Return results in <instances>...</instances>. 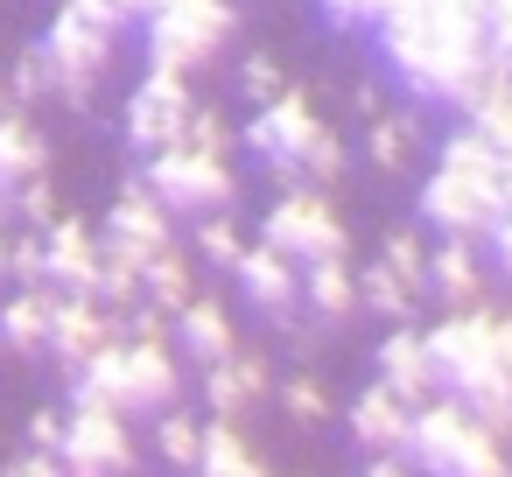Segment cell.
I'll use <instances>...</instances> for the list:
<instances>
[{"label": "cell", "instance_id": "25", "mask_svg": "<svg viewBox=\"0 0 512 477\" xmlns=\"http://www.w3.org/2000/svg\"><path fill=\"white\" fill-rule=\"evenodd\" d=\"M190 477H274V470L246 442V421H204V456H197Z\"/></svg>", "mask_w": 512, "mask_h": 477}, {"label": "cell", "instance_id": "29", "mask_svg": "<svg viewBox=\"0 0 512 477\" xmlns=\"http://www.w3.org/2000/svg\"><path fill=\"white\" fill-rule=\"evenodd\" d=\"M358 309H365V316H379V323H414V295H407L379 260H365V267H358Z\"/></svg>", "mask_w": 512, "mask_h": 477}, {"label": "cell", "instance_id": "17", "mask_svg": "<svg viewBox=\"0 0 512 477\" xmlns=\"http://www.w3.org/2000/svg\"><path fill=\"white\" fill-rule=\"evenodd\" d=\"M99 239H120V246H134L141 260H155L162 246H176V218L148 197L141 176H127L120 197H113V211H106V225H99Z\"/></svg>", "mask_w": 512, "mask_h": 477}, {"label": "cell", "instance_id": "47", "mask_svg": "<svg viewBox=\"0 0 512 477\" xmlns=\"http://www.w3.org/2000/svg\"><path fill=\"white\" fill-rule=\"evenodd\" d=\"M358 477H414V470H407L400 456H365V470H358Z\"/></svg>", "mask_w": 512, "mask_h": 477}, {"label": "cell", "instance_id": "43", "mask_svg": "<svg viewBox=\"0 0 512 477\" xmlns=\"http://www.w3.org/2000/svg\"><path fill=\"white\" fill-rule=\"evenodd\" d=\"M57 442H64V414H57V407H36V414H29V449L57 456Z\"/></svg>", "mask_w": 512, "mask_h": 477}, {"label": "cell", "instance_id": "6", "mask_svg": "<svg viewBox=\"0 0 512 477\" xmlns=\"http://www.w3.org/2000/svg\"><path fill=\"white\" fill-rule=\"evenodd\" d=\"M323 127H330V120L316 113V92L288 78V92H281L274 106H260V113L239 120V148H246L253 162H267V176L288 190V183H302L295 169H302V155H309V141H316Z\"/></svg>", "mask_w": 512, "mask_h": 477}, {"label": "cell", "instance_id": "8", "mask_svg": "<svg viewBox=\"0 0 512 477\" xmlns=\"http://www.w3.org/2000/svg\"><path fill=\"white\" fill-rule=\"evenodd\" d=\"M190 78H176V71H141V85L127 92V113H120V134H127V148L134 155H162V148H176L183 141V127H190Z\"/></svg>", "mask_w": 512, "mask_h": 477}, {"label": "cell", "instance_id": "37", "mask_svg": "<svg viewBox=\"0 0 512 477\" xmlns=\"http://www.w3.org/2000/svg\"><path fill=\"white\" fill-rule=\"evenodd\" d=\"M239 92H246V106L260 113V106H274V99L288 92V71H281L267 50H246V64H239Z\"/></svg>", "mask_w": 512, "mask_h": 477}, {"label": "cell", "instance_id": "18", "mask_svg": "<svg viewBox=\"0 0 512 477\" xmlns=\"http://www.w3.org/2000/svg\"><path fill=\"white\" fill-rule=\"evenodd\" d=\"M239 351V323H232V309L218 302V295H190L183 309H176V358H190L197 372L204 365H225Z\"/></svg>", "mask_w": 512, "mask_h": 477}, {"label": "cell", "instance_id": "1", "mask_svg": "<svg viewBox=\"0 0 512 477\" xmlns=\"http://www.w3.org/2000/svg\"><path fill=\"white\" fill-rule=\"evenodd\" d=\"M386 78L442 113H470L498 78H512L484 50V0H400V8L372 29Z\"/></svg>", "mask_w": 512, "mask_h": 477}, {"label": "cell", "instance_id": "40", "mask_svg": "<svg viewBox=\"0 0 512 477\" xmlns=\"http://www.w3.org/2000/svg\"><path fill=\"white\" fill-rule=\"evenodd\" d=\"M15 218H22V232H43V225L57 218V190H50V176H36V183L15 190Z\"/></svg>", "mask_w": 512, "mask_h": 477}, {"label": "cell", "instance_id": "50", "mask_svg": "<svg viewBox=\"0 0 512 477\" xmlns=\"http://www.w3.org/2000/svg\"><path fill=\"white\" fill-rule=\"evenodd\" d=\"M0 113H8V85H0Z\"/></svg>", "mask_w": 512, "mask_h": 477}, {"label": "cell", "instance_id": "48", "mask_svg": "<svg viewBox=\"0 0 512 477\" xmlns=\"http://www.w3.org/2000/svg\"><path fill=\"white\" fill-rule=\"evenodd\" d=\"M106 8H113L127 29H134V22H148V8H155V0H106Z\"/></svg>", "mask_w": 512, "mask_h": 477}, {"label": "cell", "instance_id": "22", "mask_svg": "<svg viewBox=\"0 0 512 477\" xmlns=\"http://www.w3.org/2000/svg\"><path fill=\"white\" fill-rule=\"evenodd\" d=\"M407 414H414V407H400V400L372 379V386H358V400L344 407V428H351V442H358L365 456H400V442H407Z\"/></svg>", "mask_w": 512, "mask_h": 477}, {"label": "cell", "instance_id": "45", "mask_svg": "<svg viewBox=\"0 0 512 477\" xmlns=\"http://www.w3.org/2000/svg\"><path fill=\"white\" fill-rule=\"evenodd\" d=\"M491 358H498V372L512 379V309H491Z\"/></svg>", "mask_w": 512, "mask_h": 477}, {"label": "cell", "instance_id": "24", "mask_svg": "<svg viewBox=\"0 0 512 477\" xmlns=\"http://www.w3.org/2000/svg\"><path fill=\"white\" fill-rule=\"evenodd\" d=\"M50 309H57V288H15L0 302V351H50Z\"/></svg>", "mask_w": 512, "mask_h": 477}, {"label": "cell", "instance_id": "27", "mask_svg": "<svg viewBox=\"0 0 512 477\" xmlns=\"http://www.w3.org/2000/svg\"><path fill=\"white\" fill-rule=\"evenodd\" d=\"M379 267L421 302V295H428V239H421V225H407V218L386 225V239H379Z\"/></svg>", "mask_w": 512, "mask_h": 477}, {"label": "cell", "instance_id": "12", "mask_svg": "<svg viewBox=\"0 0 512 477\" xmlns=\"http://www.w3.org/2000/svg\"><path fill=\"white\" fill-rule=\"evenodd\" d=\"M43 274H50L57 295H92L99 288V225L57 211L43 225Z\"/></svg>", "mask_w": 512, "mask_h": 477}, {"label": "cell", "instance_id": "42", "mask_svg": "<svg viewBox=\"0 0 512 477\" xmlns=\"http://www.w3.org/2000/svg\"><path fill=\"white\" fill-rule=\"evenodd\" d=\"M477 253H484V274L512 281V211H505V218H498V225L484 232V246H477Z\"/></svg>", "mask_w": 512, "mask_h": 477}, {"label": "cell", "instance_id": "35", "mask_svg": "<svg viewBox=\"0 0 512 477\" xmlns=\"http://www.w3.org/2000/svg\"><path fill=\"white\" fill-rule=\"evenodd\" d=\"M393 8H400V0H316V15H323V29H337V36L379 29V22H386Z\"/></svg>", "mask_w": 512, "mask_h": 477}, {"label": "cell", "instance_id": "7", "mask_svg": "<svg viewBox=\"0 0 512 477\" xmlns=\"http://www.w3.org/2000/svg\"><path fill=\"white\" fill-rule=\"evenodd\" d=\"M57 463H64V477H134L141 442H134L127 414H113V407H71Z\"/></svg>", "mask_w": 512, "mask_h": 477}, {"label": "cell", "instance_id": "26", "mask_svg": "<svg viewBox=\"0 0 512 477\" xmlns=\"http://www.w3.org/2000/svg\"><path fill=\"white\" fill-rule=\"evenodd\" d=\"M190 295H197V260H190L183 246H162V253L148 260V274H141V302H155L162 316H176Z\"/></svg>", "mask_w": 512, "mask_h": 477}, {"label": "cell", "instance_id": "14", "mask_svg": "<svg viewBox=\"0 0 512 477\" xmlns=\"http://www.w3.org/2000/svg\"><path fill=\"white\" fill-rule=\"evenodd\" d=\"M106 344H120V316L99 309L92 295H57V309H50V351H57V365L78 372V365H92Z\"/></svg>", "mask_w": 512, "mask_h": 477}, {"label": "cell", "instance_id": "36", "mask_svg": "<svg viewBox=\"0 0 512 477\" xmlns=\"http://www.w3.org/2000/svg\"><path fill=\"white\" fill-rule=\"evenodd\" d=\"M0 85H8V106H22V113H29V106H43V99H50V64H43V50L29 43V50L15 57V71L0 78Z\"/></svg>", "mask_w": 512, "mask_h": 477}, {"label": "cell", "instance_id": "34", "mask_svg": "<svg viewBox=\"0 0 512 477\" xmlns=\"http://www.w3.org/2000/svg\"><path fill=\"white\" fill-rule=\"evenodd\" d=\"M344 169H351V148H344V134H337V127H323V134L309 141V155H302V169H295V176H302L309 190H330Z\"/></svg>", "mask_w": 512, "mask_h": 477}, {"label": "cell", "instance_id": "19", "mask_svg": "<svg viewBox=\"0 0 512 477\" xmlns=\"http://www.w3.org/2000/svg\"><path fill=\"white\" fill-rule=\"evenodd\" d=\"M435 169L456 176V183H477V190H491V197L505 204V155H498L470 120H449V127H442V141H435Z\"/></svg>", "mask_w": 512, "mask_h": 477}, {"label": "cell", "instance_id": "46", "mask_svg": "<svg viewBox=\"0 0 512 477\" xmlns=\"http://www.w3.org/2000/svg\"><path fill=\"white\" fill-rule=\"evenodd\" d=\"M351 106H358V120H379V113H386V99H379V85H358V92H351Z\"/></svg>", "mask_w": 512, "mask_h": 477}, {"label": "cell", "instance_id": "32", "mask_svg": "<svg viewBox=\"0 0 512 477\" xmlns=\"http://www.w3.org/2000/svg\"><path fill=\"white\" fill-rule=\"evenodd\" d=\"M176 148H197V155H225L232 162V148H239V120L225 113V106H190V127H183V141Z\"/></svg>", "mask_w": 512, "mask_h": 477}, {"label": "cell", "instance_id": "49", "mask_svg": "<svg viewBox=\"0 0 512 477\" xmlns=\"http://www.w3.org/2000/svg\"><path fill=\"white\" fill-rule=\"evenodd\" d=\"M0 281H8V225H0Z\"/></svg>", "mask_w": 512, "mask_h": 477}, {"label": "cell", "instance_id": "21", "mask_svg": "<svg viewBox=\"0 0 512 477\" xmlns=\"http://www.w3.org/2000/svg\"><path fill=\"white\" fill-rule=\"evenodd\" d=\"M484 253L470 246V239H435L428 246V295L442 302V309H477L484 302Z\"/></svg>", "mask_w": 512, "mask_h": 477}, {"label": "cell", "instance_id": "2", "mask_svg": "<svg viewBox=\"0 0 512 477\" xmlns=\"http://www.w3.org/2000/svg\"><path fill=\"white\" fill-rule=\"evenodd\" d=\"M120 15L106 0H57V15L43 29V64H50V99H64L71 113H92L113 57H120Z\"/></svg>", "mask_w": 512, "mask_h": 477}, {"label": "cell", "instance_id": "9", "mask_svg": "<svg viewBox=\"0 0 512 477\" xmlns=\"http://www.w3.org/2000/svg\"><path fill=\"white\" fill-rule=\"evenodd\" d=\"M421 344H428L435 386H442V393H463L477 372L498 365V358H491V302H477V309H442V316L421 330Z\"/></svg>", "mask_w": 512, "mask_h": 477}, {"label": "cell", "instance_id": "13", "mask_svg": "<svg viewBox=\"0 0 512 477\" xmlns=\"http://www.w3.org/2000/svg\"><path fill=\"white\" fill-rule=\"evenodd\" d=\"M463 428H470V414H463V407H456L449 393H435L428 407H414V414H407V442H400V463H407L414 477H449Z\"/></svg>", "mask_w": 512, "mask_h": 477}, {"label": "cell", "instance_id": "31", "mask_svg": "<svg viewBox=\"0 0 512 477\" xmlns=\"http://www.w3.org/2000/svg\"><path fill=\"white\" fill-rule=\"evenodd\" d=\"M449 477H512V456H505V435H491V428H463V442H456V463H449Z\"/></svg>", "mask_w": 512, "mask_h": 477}, {"label": "cell", "instance_id": "20", "mask_svg": "<svg viewBox=\"0 0 512 477\" xmlns=\"http://www.w3.org/2000/svg\"><path fill=\"white\" fill-rule=\"evenodd\" d=\"M421 141H428V120H421V106H386L379 120H365V134H358V155H365L379 176H407Z\"/></svg>", "mask_w": 512, "mask_h": 477}, {"label": "cell", "instance_id": "23", "mask_svg": "<svg viewBox=\"0 0 512 477\" xmlns=\"http://www.w3.org/2000/svg\"><path fill=\"white\" fill-rule=\"evenodd\" d=\"M302 316H309L316 330L351 323V316H358V267H351V260H316V267H302Z\"/></svg>", "mask_w": 512, "mask_h": 477}, {"label": "cell", "instance_id": "4", "mask_svg": "<svg viewBox=\"0 0 512 477\" xmlns=\"http://www.w3.org/2000/svg\"><path fill=\"white\" fill-rule=\"evenodd\" d=\"M260 246H274L281 260L295 267H316V260H351V225L337 218L330 190H309V183H288L267 218H260Z\"/></svg>", "mask_w": 512, "mask_h": 477}, {"label": "cell", "instance_id": "41", "mask_svg": "<svg viewBox=\"0 0 512 477\" xmlns=\"http://www.w3.org/2000/svg\"><path fill=\"white\" fill-rule=\"evenodd\" d=\"M484 50L512 71V0H484Z\"/></svg>", "mask_w": 512, "mask_h": 477}, {"label": "cell", "instance_id": "38", "mask_svg": "<svg viewBox=\"0 0 512 477\" xmlns=\"http://www.w3.org/2000/svg\"><path fill=\"white\" fill-rule=\"evenodd\" d=\"M232 386L246 393V407H260V400H274V365H267V351H253V344H239L232 358Z\"/></svg>", "mask_w": 512, "mask_h": 477}, {"label": "cell", "instance_id": "28", "mask_svg": "<svg viewBox=\"0 0 512 477\" xmlns=\"http://www.w3.org/2000/svg\"><path fill=\"white\" fill-rule=\"evenodd\" d=\"M155 456L169 463V470H197V456H204V421L197 414H183V407H169V414H155Z\"/></svg>", "mask_w": 512, "mask_h": 477}, {"label": "cell", "instance_id": "15", "mask_svg": "<svg viewBox=\"0 0 512 477\" xmlns=\"http://www.w3.org/2000/svg\"><path fill=\"white\" fill-rule=\"evenodd\" d=\"M379 372V386L400 400V407H428L442 386H435V365H428V344H421V323H393L386 337H379V358H372Z\"/></svg>", "mask_w": 512, "mask_h": 477}, {"label": "cell", "instance_id": "16", "mask_svg": "<svg viewBox=\"0 0 512 477\" xmlns=\"http://www.w3.org/2000/svg\"><path fill=\"white\" fill-rule=\"evenodd\" d=\"M232 281H239V295H246L260 316H274V323L302 309V267H295V260H281V253H274V246H260V239H246V253H239Z\"/></svg>", "mask_w": 512, "mask_h": 477}, {"label": "cell", "instance_id": "30", "mask_svg": "<svg viewBox=\"0 0 512 477\" xmlns=\"http://www.w3.org/2000/svg\"><path fill=\"white\" fill-rule=\"evenodd\" d=\"M274 400H281V414L288 421H302V428H323L337 407H330V386L316 379V372H288V379H274Z\"/></svg>", "mask_w": 512, "mask_h": 477}, {"label": "cell", "instance_id": "5", "mask_svg": "<svg viewBox=\"0 0 512 477\" xmlns=\"http://www.w3.org/2000/svg\"><path fill=\"white\" fill-rule=\"evenodd\" d=\"M141 183L148 197L169 211V218H218L239 204V169L225 155H197V148H162L141 162Z\"/></svg>", "mask_w": 512, "mask_h": 477}, {"label": "cell", "instance_id": "11", "mask_svg": "<svg viewBox=\"0 0 512 477\" xmlns=\"http://www.w3.org/2000/svg\"><path fill=\"white\" fill-rule=\"evenodd\" d=\"M120 414H169L183 407V358L176 344H127L120 337Z\"/></svg>", "mask_w": 512, "mask_h": 477}, {"label": "cell", "instance_id": "39", "mask_svg": "<svg viewBox=\"0 0 512 477\" xmlns=\"http://www.w3.org/2000/svg\"><path fill=\"white\" fill-rule=\"evenodd\" d=\"M8 281L15 288H50V274H43V232H8Z\"/></svg>", "mask_w": 512, "mask_h": 477}, {"label": "cell", "instance_id": "3", "mask_svg": "<svg viewBox=\"0 0 512 477\" xmlns=\"http://www.w3.org/2000/svg\"><path fill=\"white\" fill-rule=\"evenodd\" d=\"M232 36H239V8H232V0H155L148 22H141L148 64L176 71V78L211 71L232 50Z\"/></svg>", "mask_w": 512, "mask_h": 477}, {"label": "cell", "instance_id": "10", "mask_svg": "<svg viewBox=\"0 0 512 477\" xmlns=\"http://www.w3.org/2000/svg\"><path fill=\"white\" fill-rule=\"evenodd\" d=\"M498 218H505V204H498L491 190L456 183V176H442V169H428L421 190H414V225H428V232H442V239L484 246V232H491Z\"/></svg>", "mask_w": 512, "mask_h": 477}, {"label": "cell", "instance_id": "44", "mask_svg": "<svg viewBox=\"0 0 512 477\" xmlns=\"http://www.w3.org/2000/svg\"><path fill=\"white\" fill-rule=\"evenodd\" d=\"M0 477H64V463L43 456V449H22V456H8V470H0Z\"/></svg>", "mask_w": 512, "mask_h": 477}, {"label": "cell", "instance_id": "33", "mask_svg": "<svg viewBox=\"0 0 512 477\" xmlns=\"http://www.w3.org/2000/svg\"><path fill=\"white\" fill-rule=\"evenodd\" d=\"M239 253H246V232H239V218H232V211L197 218V260H204L211 274H232V267H239Z\"/></svg>", "mask_w": 512, "mask_h": 477}]
</instances>
